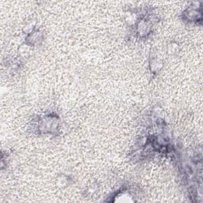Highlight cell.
Instances as JSON below:
<instances>
[{
  "label": "cell",
  "mask_w": 203,
  "mask_h": 203,
  "mask_svg": "<svg viewBox=\"0 0 203 203\" xmlns=\"http://www.w3.org/2000/svg\"><path fill=\"white\" fill-rule=\"evenodd\" d=\"M179 52V44L177 43L171 42L168 45V53L170 55H174Z\"/></svg>",
  "instance_id": "3"
},
{
  "label": "cell",
  "mask_w": 203,
  "mask_h": 203,
  "mask_svg": "<svg viewBox=\"0 0 203 203\" xmlns=\"http://www.w3.org/2000/svg\"><path fill=\"white\" fill-rule=\"evenodd\" d=\"M160 65H161V63L159 62V60L153 59L150 63L151 71H152L153 74H155L156 72L159 71V69H160Z\"/></svg>",
  "instance_id": "2"
},
{
  "label": "cell",
  "mask_w": 203,
  "mask_h": 203,
  "mask_svg": "<svg viewBox=\"0 0 203 203\" xmlns=\"http://www.w3.org/2000/svg\"><path fill=\"white\" fill-rule=\"evenodd\" d=\"M70 183H71V180H70L68 176H66L65 174H62V175L59 176L57 178V180H56V185L60 188H64L65 189L67 186H69Z\"/></svg>",
  "instance_id": "1"
}]
</instances>
